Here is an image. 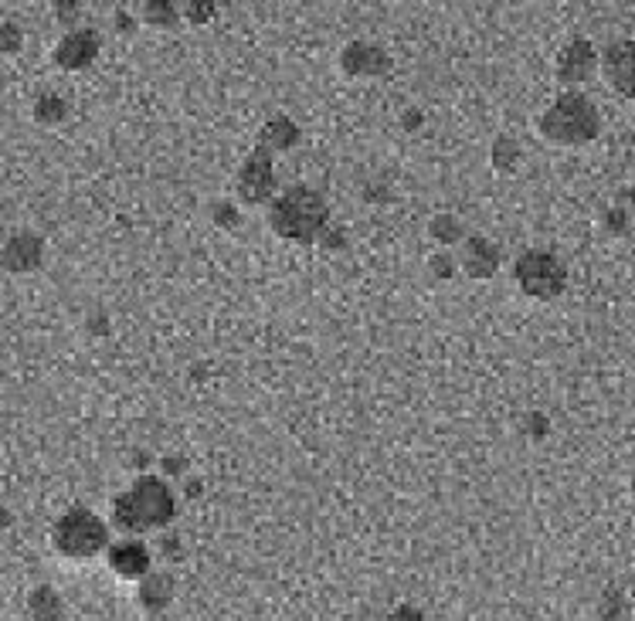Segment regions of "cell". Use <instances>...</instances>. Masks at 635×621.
<instances>
[{"label": "cell", "mask_w": 635, "mask_h": 621, "mask_svg": "<svg viewBox=\"0 0 635 621\" xmlns=\"http://www.w3.org/2000/svg\"><path fill=\"white\" fill-rule=\"evenodd\" d=\"M177 503L167 482L157 476H140L126 493L113 499V523L123 533H147L174 520Z\"/></svg>", "instance_id": "cell-1"}, {"label": "cell", "mask_w": 635, "mask_h": 621, "mask_svg": "<svg viewBox=\"0 0 635 621\" xmlns=\"http://www.w3.org/2000/svg\"><path fill=\"white\" fill-rule=\"evenodd\" d=\"M326 221H330V207L310 187H293L269 207V224L276 228V235L293 241H316L326 231Z\"/></svg>", "instance_id": "cell-2"}, {"label": "cell", "mask_w": 635, "mask_h": 621, "mask_svg": "<svg viewBox=\"0 0 635 621\" xmlns=\"http://www.w3.org/2000/svg\"><path fill=\"white\" fill-rule=\"evenodd\" d=\"M602 119H598L595 102L581 92H564L551 109L540 116V133L557 146H585L598 136Z\"/></svg>", "instance_id": "cell-3"}, {"label": "cell", "mask_w": 635, "mask_h": 621, "mask_svg": "<svg viewBox=\"0 0 635 621\" xmlns=\"http://www.w3.org/2000/svg\"><path fill=\"white\" fill-rule=\"evenodd\" d=\"M51 543H55V550L62 557L89 560V557L102 554V550H109V526L92 510L75 506V510H68L62 520L55 523Z\"/></svg>", "instance_id": "cell-4"}, {"label": "cell", "mask_w": 635, "mask_h": 621, "mask_svg": "<svg viewBox=\"0 0 635 621\" xmlns=\"http://www.w3.org/2000/svg\"><path fill=\"white\" fill-rule=\"evenodd\" d=\"M513 279L534 299H554L568 286V269L554 252H523L513 265Z\"/></svg>", "instance_id": "cell-5"}, {"label": "cell", "mask_w": 635, "mask_h": 621, "mask_svg": "<svg viewBox=\"0 0 635 621\" xmlns=\"http://www.w3.org/2000/svg\"><path fill=\"white\" fill-rule=\"evenodd\" d=\"M276 191V174H272V160L265 150H255L252 157L242 163V174H238V194L245 204H262L269 201Z\"/></svg>", "instance_id": "cell-6"}, {"label": "cell", "mask_w": 635, "mask_h": 621, "mask_svg": "<svg viewBox=\"0 0 635 621\" xmlns=\"http://www.w3.org/2000/svg\"><path fill=\"white\" fill-rule=\"evenodd\" d=\"M602 75L619 96L635 99V45L632 41H615L602 55Z\"/></svg>", "instance_id": "cell-7"}, {"label": "cell", "mask_w": 635, "mask_h": 621, "mask_svg": "<svg viewBox=\"0 0 635 621\" xmlns=\"http://www.w3.org/2000/svg\"><path fill=\"white\" fill-rule=\"evenodd\" d=\"M99 55V34L96 31H68L55 48V65L65 72H82L96 62Z\"/></svg>", "instance_id": "cell-8"}, {"label": "cell", "mask_w": 635, "mask_h": 621, "mask_svg": "<svg viewBox=\"0 0 635 621\" xmlns=\"http://www.w3.org/2000/svg\"><path fill=\"white\" fill-rule=\"evenodd\" d=\"M595 65H598V55L595 48H591V41L574 38L571 45L561 51V58H557V79L564 85H581L591 79Z\"/></svg>", "instance_id": "cell-9"}, {"label": "cell", "mask_w": 635, "mask_h": 621, "mask_svg": "<svg viewBox=\"0 0 635 621\" xmlns=\"http://www.w3.org/2000/svg\"><path fill=\"white\" fill-rule=\"evenodd\" d=\"M109 567L126 581H143L153 571V557L140 540H123L109 547Z\"/></svg>", "instance_id": "cell-10"}, {"label": "cell", "mask_w": 635, "mask_h": 621, "mask_svg": "<svg viewBox=\"0 0 635 621\" xmlns=\"http://www.w3.org/2000/svg\"><path fill=\"white\" fill-rule=\"evenodd\" d=\"M41 258H45V241L38 235H28V231L14 235L0 248V265H4L7 272H31L41 265Z\"/></svg>", "instance_id": "cell-11"}, {"label": "cell", "mask_w": 635, "mask_h": 621, "mask_svg": "<svg viewBox=\"0 0 635 621\" xmlns=\"http://www.w3.org/2000/svg\"><path fill=\"white\" fill-rule=\"evenodd\" d=\"M462 269L473 275V279H489V275L500 269V248L486 238H469L466 252H462Z\"/></svg>", "instance_id": "cell-12"}, {"label": "cell", "mask_w": 635, "mask_h": 621, "mask_svg": "<svg viewBox=\"0 0 635 621\" xmlns=\"http://www.w3.org/2000/svg\"><path fill=\"white\" fill-rule=\"evenodd\" d=\"M343 68L354 75H381L388 68V58H384L381 48L367 45V41H354L343 51Z\"/></svg>", "instance_id": "cell-13"}, {"label": "cell", "mask_w": 635, "mask_h": 621, "mask_svg": "<svg viewBox=\"0 0 635 621\" xmlns=\"http://www.w3.org/2000/svg\"><path fill=\"white\" fill-rule=\"evenodd\" d=\"M174 577L170 574H160V571H150L147 577L140 581V605L147 611H163L174 601Z\"/></svg>", "instance_id": "cell-14"}, {"label": "cell", "mask_w": 635, "mask_h": 621, "mask_svg": "<svg viewBox=\"0 0 635 621\" xmlns=\"http://www.w3.org/2000/svg\"><path fill=\"white\" fill-rule=\"evenodd\" d=\"M28 618L31 621H62L65 618V601L62 594L55 588H48V584H41V588H34L28 594Z\"/></svg>", "instance_id": "cell-15"}, {"label": "cell", "mask_w": 635, "mask_h": 621, "mask_svg": "<svg viewBox=\"0 0 635 621\" xmlns=\"http://www.w3.org/2000/svg\"><path fill=\"white\" fill-rule=\"evenodd\" d=\"M68 116V102L62 96H55V92H45L38 102H34V119L38 123H62Z\"/></svg>", "instance_id": "cell-16"}, {"label": "cell", "mask_w": 635, "mask_h": 621, "mask_svg": "<svg viewBox=\"0 0 635 621\" xmlns=\"http://www.w3.org/2000/svg\"><path fill=\"white\" fill-rule=\"evenodd\" d=\"M296 140H299V129L289 123V119H272V123L262 129L265 146H293Z\"/></svg>", "instance_id": "cell-17"}, {"label": "cell", "mask_w": 635, "mask_h": 621, "mask_svg": "<svg viewBox=\"0 0 635 621\" xmlns=\"http://www.w3.org/2000/svg\"><path fill=\"white\" fill-rule=\"evenodd\" d=\"M517 160H520V146L513 143L510 136H500V140H496V150H493L496 170H513L517 167Z\"/></svg>", "instance_id": "cell-18"}, {"label": "cell", "mask_w": 635, "mask_h": 621, "mask_svg": "<svg viewBox=\"0 0 635 621\" xmlns=\"http://www.w3.org/2000/svg\"><path fill=\"white\" fill-rule=\"evenodd\" d=\"M432 235L439 241H459L462 238V221L452 218V214H442V218L432 221Z\"/></svg>", "instance_id": "cell-19"}, {"label": "cell", "mask_w": 635, "mask_h": 621, "mask_svg": "<svg viewBox=\"0 0 635 621\" xmlns=\"http://www.w3.org/2000/svg\"><path fill=\"white\" fill-rule=\"evenodd\" d=\"M625 608H629V601H625V594L622 591H605V598H602V618L605 621H619L625 615Z\"/></svg>", "instance_id": "cell-20"}, {"label": "cell", "mask_w": 635, "mask_h": 621, "mask_svg": "<svg viewBox=\"0 0 635 621\" xmlns=\"http://www.w3.org/2000/svg\"><path fill=\"white\" fill-rule=\"evenodd\" d=\"M21 45H24V34H21V28H17V24H0V55H14V51H21Z\"/></svg>", "instance_id": "cell-21"}, {"label": "cell", "mask_w": 635, "mask_h": 621, "mask_svg": "<svg viewBox=\"0 0 635 621\" xmlns=\"http://www.w3.org/2000/svg\"><path fill=\"white\" fill-rule=\"evenodd\" d=\"M147 21L170 24V21H177V11L170 4H147Z\"/></svg>", "instance_id": "cell-22"}, {"label": "cell", "mask_w": 635, "mask_h": 621, "mask_svg": "<svg viewBox=\"0 0 635 621\" xmlns=\"http://www.w3.org/2000/svg\"><path fill=\"white\" fill-rule=\"evenodd\" d=\"M388 621H425V611L415 605H401L398 611H391Z\"/></svg>", "instance_id": "cell-23"}, {"label": "cell", "mask_w": 635, "mask_h": 621, "mask_svg": "<svg viewBox=\"0 0 635 621\" xmlns=\"http://www.w3.org/2000/svg\"><path fill=\"white\" fill-rule=\"evenodd\" d=\"M214 218H218V224H225V228H231V224H238V211L228 204H218L214 207Z\"/></svg>", "instance_id": "cell-24"}, {"label": "cell", "mask_w": 635, "mask_h": 621, "mask_svg": "<svg viewBox=\"0 0 635 621\" xmlns=\"http://www.w3.org/2000/svg\"><path fill=\"white\" fill-rule=\"evenodd\" d=\"M160 550H163V557H167V560H180V554H184V547H180L177 537H167V540H163Z\"/></svg>", "instance_id": "cell-25"}, {"label": "cell", "mask_w": 635, "mask_h": 621, "mask_svg": "<svg viewBox=\"0 0 635 621\" xmlns=\"http://www.w3.org/2000/svg\"><path fill=\"white\" fill-rule=\"evenodd\" d=\"M432 269L439 272V275H452V272H456V265H452V258H449V255H439V258H435V262H432Z\"/></svg>", "instance_id": "cell-26"}, {"label": "cell", "mask_w": 635, "mask_h": 621, "mask_svg": "<svg viewBox=\"0 0 635 621\" xmlns=\"http://www.w3.org/2000/svg\"><path fill=\"white\" fill-rule=\"evenodd\" d=\"M211 14H214L211 4H191V14L187 17H191V21H204V17H211Z\"/></svg>", "instance_id": "cell-27"}, {"label": "cell", "mask_w": 635, "mask_h": 621, "mask_svg": "<svg viewBox=\"0 0 635 621\" xmlns=\"http://www.w3.org/2000/svg\"><path fill=\"white\" fill-rule=\"evenodd\" d=\"M58 17H65V21L75 17V4H58Z\"/></svg>", "instance_id": "cell-28"}, {"label": "cell", "mask_w": 635, "mask_h": 621, "mask_svg": "<svg viewBox=\"0 0 635 621\" xmlns=\"http://www.w3.org/2000/svg\"><path fill=\"white\" fill-rule=\"evenodd\" d=\"M4 526H11V513H7L4 506H0V530H4Z\"/></svg>", "instance_id": "cell-29"}, {"label": "cell", "mask_w": 635, "mask_h": 621, "mask_svg": "<svg viewBox=\"0 0 635 621\" xmlns=\"http://www.w3.org/2000/svg\"><path fill=\"white\" fill-rule=\"evenodd\" d=\"M632 493H635V472H632Z\"/></svg>", "instance_id": "cell-30"}]
</instances>
